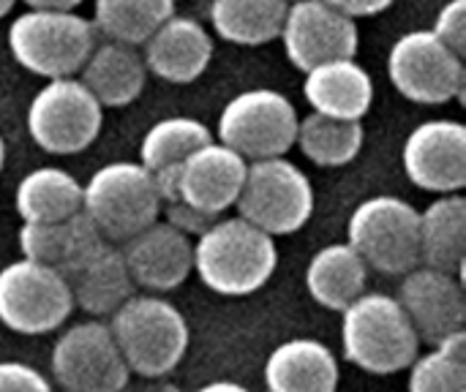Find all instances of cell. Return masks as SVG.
I'll use <instances>...</instances> for the list:
<instances>
[{
  "label": "cell",
  "mask_w": 466,
  "mask_h": 392,
  "mask_svg": "<svg viewBox=\"0 0 466 392\" xmlns=\"http://www.w3.org/2000/svg\"><path fill=\"white\" fill-rule=\"evenodd\" d=\"M279 267L276 237L246 218H216L194 237V273L227 297H246L270 284Z\"/></svg>",
  "instance_id": "6da1fadb"
},
{
  "label": "cell",
  "mask_w": 466,
  "mask_h": 392,
  "mask_svg": "<svg viewBox=\"0 0 466 392\" xmlns=\"http://www.w3.org/2000/svg\"><path fill=\"white\" fill-rule=\"evenodd\" d=\"M341 349L355 368L390 377L412 366L420 338L396 297L363 292L341 311Z\"/></svg>",
  "instance_id": "7a4b0ae2"
},
{
  "label": "cell",
  "mask_w": 466,
  "mask_h": 392,
  "mask_svg": "<svg viewBox=\"0 0 466 392\" xmlns=\"http://www.w3.org/2000/svg\"><path fill=\"white\" fill-rule=\"evenodd\" d=\"M112 338L131 374L167 377L188 349L186 317L161 295H131L109 322Z\"/></svg>",
  "instance_id": "3957f363"
},
{
  "label": "cell",
  "mask_w": 466,
  "mask_h": 392,
  "mask_svg": "<svg viewBox=\"0 0 466 392\" xmlns=\"http://www.w3.org/2000/svg\"><path fill=\"white\" fill-rule=\"evenodd\" d=\"M96 46V27L76 11L27 8L8 25L14 60L44 79L76 76Z\"/></svg>",
  "instance_id": "277c9868"
},
{
  "label": "cell",
  "mask_w": 466,
  "mask_h": 392,
  "mask_svg": "<svg viewBox=\"0 0 466 392\" xmlns=\"http://www.w3.org/2000/svg\"><path fill=\"white\" fill-rule=\"evenodd\" d=\"M82 213L104 240L120 246L161 216V196L150 169L139 161H115L82 183Z\"/></svg>",
  "instance_id": "5b68a950"
},
{
  "label": "cell",
  "mask_w": 466,
  "mask_h": 392,
  "mask_svg": "<svg viewBox=\"0 0 466 392\" xmlns=\"http://www.w3.org/2000/svg\"><path fill=\"white\" fill-rule=\"evenodd\" d=\"M347 243L369 270L404 276L420 265V213L401 196H369L347 221Z\"/></svg>",
  "instance_id": "8992f818"
},
{
  "label": "cell",
  "mask_w": 466,
  "mask_h": 392,
  "mask_svg": "<svg viewBox=\"0 0 466 392\" xmlns=\"http://www.w3.org/2000/svg\"><path fill=\"white\" fill-rule=\"evenodd\" d=\"M238 216L270 237L300 232L314 213V186L309 175L287 156L248 161Z\"/></svg>",
  "instance_id": "52a82bcc"
},
{
  "label": "cell",
  "mask_w": 466,
  "mask_h": 392,
  "mask_svg": "<svg viewBox=\"0 0 466 392\" xmlns=\"http://www.w3.org/2000/svg\"><path fill=\"white\" fill-rule=\"evenodd\" d=\"M292 101L273 87H251L227 101L218 115L216 136L246 161L287 156L298 136Z\"/></svg>",
  "instance_id": "ba28073f"
},
{
  "label": "cell",
  "mask_w": 466,
  "mask_h": 392,
  "mask_svg": "<svg viewBox=\"0 0 466 392\" xmlns=\"http://www.w3.org/2000/svg\"><path fill=\"white\" fill-rule=\"evenodd\" d=\"M30 139L52 156H76L87 150L104 126V106L79 76L46 79L27 106Z\"/></svg>",
  "instance_id": "9c48e42d"
},
{
  "label": "cell",
  "mask_w": 466,
  "mask_h": 392,
  "mask_svg": "<svg viewBox=\"0 0 466 392\" xmlns=\"http://www.w3.org/2000/svg\"><path fill=\"white\" fill-rule=\"evenodd\" d=\"M74 297L63 273L16 259L0 270V322L19 336H46L68 322Z\"/></svg>",
  "instance_id": "30bf717a"
},
{
  "label": "cell",
  "mask_w": 466,
  "mask_h": 392,
  "mask_svg": "<svg viewBox=\"0 0 466 392\" xmlns=\"http://www.w3.org/2000/svg\"><path fill=\"white\" fill-rule=\"evenodd\" d=\"M390 85L415 104H451L466 87L464 57L431 30H410L388 52Z\"/></svg>",
  "instance_id": "8fae6325"
},
{
  "label": "cell",
  "mask_w": 466,
  "mask_h": 392,
  "mask_svg": "<svg viewBox=\"0 0 466 392\" xmlns=\"http://www.w3.org/2000/svg\"><path fill=\"white\" fill-rule=\"evenodd\" d=\"M52 379L66 392H120L128 385V366L104 322H79L52 347Z\"/></svg>",
  "instance_id": "7c38bea8"
},
{
  "label": "cell",
  "mask_w": 466,
  "mask_h": 392,
  "mask_svg": "<svg viewBox=\"0 0 466 392\" xmlns=\"http://www.w3.org/2000/svg\"><path fill=\"white\" fill-rule=\"evenodd\" d=\"M287 60L309 71L319 63L355 57L360 33L358 19L333 8L325 0H292L279 33Z\"/></svg>",
  "instance_id": "4fadbf2b"
},
{
  "label": "cell",
  "mask_w": 466,
  "mask_h": 392,
  "mask_svg": "<svg viewBox=\"0 0 466 392\" xmlns=\"http://www.w3.org/2000/svg\"><path fill=\"white\" fill-rule=\"evenodd\" d=\"M401 164L418 188L429 194H459L466 186V128L459 120H426L404 142Z\"/></svg>",
  "instance_id": "5bb4252c"
},
{
  "label": "cell",
  "mask_w": 466,
  "mask_h": 392,
  "mask_svg": "<svg viewBox=\"0 0 466 392\" xmlns=\"http://www.w3.org/2000/svg\"><path fill=\"white\" fill-rule=\"evenodd\" d=\"M396 300L412 322L420 344L434 347L445 336L464 330L466 295L461 276L418 265L401 276Z\"/></svg>",
  "instance_id": "9a60e30c"
},
{
  "label": "cell",
  "mask_w": 466,
  "mask_h": 392,
  "mask_svg": "<svg viewBox=\"0 0 466 392\" xmlns=\"http://www.w3.org/2000/svg\"><path fill=\"white\" fill-rule=\"evenodd\" d=\"M120 254L134 286L150 295L172 292L194 273V240L161 218L120 243Z\"/></svg>",
  "instance_id": "2e32d148"
},
{
  "label": "cell",
  "mask_w": 466,
  "mask_h": 392,
  "mask_svg": "<svg viewBox=\"0 0 466 392\" xmlns=\"http://www.w3.org/2000/svg\"><path fill=\"white\" fill-rule=\"evenodd\" d=\"M246 169L248 161L243 156L218 139H210L180 161V199L199 207L202 213L224 216L240 196Z\"/></svg>",
  "instance_id": "e0dca14e"
},
{
  "label": "cell",
  "mask_w": 466,
  "mask_h": 392,
  "mask_svg": "<svg viewBox=\"0 0 466 392\" xmlns=\"http://www.w3.org/2000/svg\"><path fill=\"white\" fill-rule=\"evenodd\" d=\"M147 74L172 85L197 82L213 60V35L194 16L172 14L139 46Z\"/></svg>",
  "instance_id": "ac0fdd59"
},
{
  "label": "cell",
  "mask_w": 466,
  "mask_h": 392,
  "mask_svg": "<svg viewBox=\"0 0 466 392\" xmlns=\"http://www.w3.org/2000/svg\"><path fill=\"white\" fill-rule=\"evenodd\" d=\"M109 240H104V235L82 210L55 224H22L19 226L22 256L30 262L46 265L63 276L82 267Z\"/></svg>",
  "instance_id": "d6986e66"
},
{
  "label": "cell",
  "mask_w": 466,
  "mask_h": 392,
  "mask_svg": "<svg viewBox=\"0 0 466 392\" xmlns=\"http://www.w3.org/2000/svg\"><path fill=\"white\" fill-rule=\"evenodd\" d=\"M303 74V95L311 112L339 120H363L369 115L374 104V82L355 57L328 60Z\"/></svg>",
  "instance_id": "ffe728a7"
},
{
  "label": "cell",
  "mask_w": 466,
  "mask_h": 392,
  "mask_svg": "<svg viewBox=\"0 0 466 392\" xmlns=\"http://www.w3.org/2000/svg\"><path fill=\"white\" fill-rule=\"evenodd\" d=\"M339 382L336 355L314 338L284 341L265 360L268 392H336Z\"/></svg>",
  "instance_id": "44dd1931"
},
{
  "label": "cell",
  "mask_w": 466,
  "mask_h": 392,
  "mask_svg": "<svg viewBox=\"0 0 466 392\" xmlns=\"http://www.w3.org/2000/svg\"><path fill=\"white\" fill-rule=\"evenodd\" d=\"M76 76L104 109H120L142 95L147 68L139 46L106 38L104 44L93 46Z\"/></svg>",
  "instance_id": "7402d4cb"
},
{
  "label": "cell",
  "mask_w": 466,
  "mask_h": 392,
  "mask_svg": "<svg viewBox=\"0 0 466 392\" xmlns=\"http://www.w3.org/2000/svg\"><path fill=\"white\" fill-rule=\"evenodd\" d=\"M66 281H68L74 306L96 319L112 317L137 289L123 262L120 246L115 243H106L82 267L68 273Z\"/></svg>",
  "instance_id": "603a6c76"
},
{
  "label": "cell",
  "mask_w": 466,
  "mask_h": 392,
  "mask_svg": "<svg viewBox=\"0 0 466 392\" xmlns=\"http://www.w3.org/2000/svg\"><path fill=\"white\" fill-rule=\"evenodd\" d=\"M369 265L350 243H333L319 248L306 267V292L328 311H344L366 292Z\"/></svg>",
  "instance_id": "cb8c5ba5"
},
{
  "label": "cell",
  "mask_w": 466,
  "mask_h": 392,
  "mask_svg": "<svg viewBox=\"0 0 466 392\" xmlns=\"http://www.w3.org/2000/svg\"><path fill=\"white\" fill-rule=\"evenodd\" d=\"M466 262V199L437 196L420 213V265L461 276Z\"/></svg>",
  "instance_id": "d4e9b609"
},
{
  "label": "cell",
  "mask_w": 466,
  "mask_h": 392,
  "mask_svg": "<svg viewBox=\"0 0 466 392\" xmlns=\"http://www.w3.org/2000/svg\"><path fill=\"white\" fill-rule=\"evenodd\" d=\"M22 224H55L82 210V183L60 166L27 172L14 194Z\"/></svg>",
  "instance_id": "484cf974"
},
{
  "label": "cell",
  "mask_w": 466,
  "mask_h": 392,
  "mask_svg": "<svg viewBox=\"0 0 466 392\" xmlns=\"http://www.w3.org/2000/svg\"><path fill=\"white\" fill-rule=\"evenodd\" d=\"M287 0H210L213 30L235 46H262L279 38Z\"/></svg>",
  "instance_id": "4316f807"
},
{
  "label": "cell",
  "mask_w": 466,
  "mask_h": 392,
  "mask_svg": "<svg viewBox=\"0 0 466 392\" xmlns=\"http://www.w3.org/2000/svg\"><path fill=\"white\" fill-rule=\"evenodd\" d=\"M366 142L363 120H339L319 112H309L298 120L295 145L317 166H347L352 164Z\"/></svg>",
  "instance_id": "83f0119b"
},
{
  "label": "cell",
  "mask_w": 466,
  "mask_h": 392,
  "mask_svg": "<svg viewBox=\"0 0 466 392\" xmlns=\"http://www.w3.org/2000/svg\"><path fill=\"white\" fill-rule=\"evenodd\" d=\"M175 14V0H96L93 27L109 41L142 46Z\"/></svg>",
  "instance_id": "f1b7e54d"
},
{
  "label": "cell",
  "mask_w": 466,
  "mask_h": 392,
  "mask_svg": "<svg viewBox=\"0 0 466 392\" xmlns=\"http://www.w3.org/2000/svg\"><path fill=\"white\" fill-rule=\"evenodd\" d=\"M210 139H213V131L197 117H183V115L164 117L145 131L142 145H139V164L150 172L180 164Z\"/></svg>",
  "instance_id": "f546056e"
},
{
  "label": "cell",
  "mask_w": 466,
  "mask_h": 392,
  "mask_svg": "<svg viewBox=\"0 0 466 392\" xmlns=\"http://www.w3.org/2000/svg\"><path fill=\"white\" fill-rule=\"evenodd\" d=\"M410 392H466V357L440 347L418 355L410 366Z\"/></svg>",
  "instance_id": "4dcf8cb0"
},
{
  "label": "cell",
  "mask_w": 466,
  "mask_h": 392,
  "mask_svg": "<svg viewBox=\"0 0 466 392\" xmlns=\"http://www.w3.org/2000/svg\"><path fill=\"white\" fill-rule=\"evenodd\" d=\"M431 33L448 44L453 52H459L461 57L466 55V0H448L431 25Z\"/></svg>",
  "instance_id": "1f68e13d"
},
{
  "label": "cell",
  "mask_w": 466,
  "mask_h": 392,
  "mask_svg": "<svg viewBox=\"0 0 466 392\" xmlns=\"http://www.w3.org/2000/svg\"><path fill=\"white\" fill-rule=\"evenodd\" d=\"M161 213H164V216H158L161 221H167L172 229L183 232V235L191 237V240L199 237L216 218H221V216L202 213L199 207H194V205H188V202H183V199H175V202L161 205Z\"/></svg>",
  "instance_id": "d6a6232c"
},
{
  "label": "cell",
  "mask_w": 466,
  "mask_h": 392,
  "mask_svg": "<svg viewBox=\"0 0 466 392\" xmlns=\"http://www.w3.org/2000/svg\"><path fill=\"white\" fill-rule=\"evenodd\" d=\"M0 392H52L49 379L27 363H0Z\"/></svg>",
  "instance_id": "836d02e7"
},
{
  "label": "cell",
  "mask_w": 466,
  "mask_h": 392,
  "mask_svg": "<svg viewBox=\"0 0 466 392\" xmlns=\"http://www.w3.org/2000/svg\"><path fill=\"white\" fill-rule=\"evenodd\" d=\"M325 3H330L333 8L344 11L352 19H360V16H374V14L388 11L396 0H325Z\"/></svg>",
  "instance_id": "e575fe53"
},
{
  "label": "cell",
  "mask_w": 466,
  "mask_h": 392,
  "mask_svg": "<svg viewBox=\"0 0 466 392\" xmlns=\"http://www.w3.org/2000/svg\"><path fill=\"white\" fill-rule=\"evenodd\" d=\"M27 8H60V11H76L82 0H22Z\"/></svg>",
  "instance_id": "d590c367"
},
{
  "label": "cell",
  "mask_w": 466,
  "mask_h": 392,
  "mask_svg": "<svg viewBox=\"0 0 466 392\" xmlns=\"http://www.w3.org/2000/svg\"><path fill=\"white\" fill-rule=\"evenodd\" d=\"M197 392H248L243 385H235V382H210L205 387H199Z\"/></svg>",
  "instance_id": "8d00e7d4"
},
{
  "label": "cell",
  "mask_w": 466,
  "mask_h": 392,
  "mask_svg": "<svg viewBox=\"0 0 466 392\" xmlns=\"http://www.w3.org/2000/svg\"><path fill=\"white\" fill-rule=\"evenodd\" d=\"M16 3H19V0H0V19H3V16H8V11H11Z\"/></svg>",
  "instance_id": "74e56055"
},
{
  "label": "cell",
  "mask_w": 466,
  "mask_h": 392,
  "mask_svg": "<svg viewBox=\"0 0 466 392\" xmlns=\"http://www.w3.org/2000/svg\"><path fill=\"white\" fill-rule=\"evenodd\" d=\"M5 164V142H3V134H0V169Z\"/></svg>",
  "instance_id": "f35d334b"
},
{
  "label": "cell",
  "mask_w": 466,
  "mask_h": 392,
  "mask_svg": "<svg viewBox=\"0 0 466 392\" xmlns=\"http://www.w3.org/2000/svg\"><path fill=\"white\" fill-rule=\"evenodd\" d=\"M287 3H292V0H287Z\"/></svg>",
  "instance_id": "ab89813d"
}]
</instances>
